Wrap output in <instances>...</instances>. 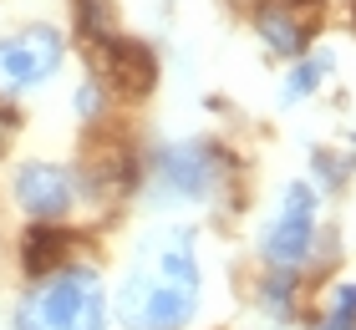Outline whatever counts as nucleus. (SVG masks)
I'll return each mask as SVG.
<instances>
[{
    "label": "nucleus",
    "mask_w": 356,
    "mask_h": 330,
    "mask_svg": "<svg viewBox=\"0 0 356 330\" xmlns=\"http://www.w3.org/2000/svg\"><path fill=\"white\" fill-rule=\"evenodd\" d=\"M122 330H184L199 310V244L193 229H158L138 244L118 295Z\"/></svg>",
    "instance_id": "nucleus-1"
},
{
    "label": "nucleus",
    "mask_w": 356,
    "mask_h": 330,
    "mask_svg": "<svg viewBox=\"0 0 356 330\" xmlns=\"http://www.w3.org/2000/svg\"><path fill=\"white\" fill-rule=\"evenodd\" d=\"M107 295L87 264H67L15 305V330H102Z\"/></svg>",
    "instance_id": "nucleus-2"
},
{
    "label": "nucleus",
    "mask_w": 356,
    "mask_h": 330,
    "mask_svg": "<svg viewBox=\"0 0 356 330\" xmlns=\"http://www.w3.org/2000/svg\"><path fill=\"white\" fill-rule=\"evenodd\" d=\"M229 158L214 142H163L148 158V198L153 204H204L224 183Z\"/></svg>",
    "instance_id": "nucleus-3"
},
{
    "label": "nucleus",
    "mask_w": 356,
    "mask_h": 330,
    "mask_svg": "<svg viewBox=\"0 0 356 330\" xmlns=\"http://www.w3.org/2000/svg\"><path fill=\"white\" fill-rule=\"evenodd\" d=\"M61 56H67V41L56 26H21L0 36V92H31L51 81Z\"/></svg>",
    "instance_id": "nucleus-4"
},
{
    "label": "nucleus",
    "mask_w": 356,
    "mask_h": 330,
    "mask_svg": "<svg viewBox=\"0 0 356 330\" xmlns=\"http://www.w3.org/2000/svg\"><path fill=\"white\" fill-rule=\"evenodd\" d=\"M311 239H316V193H311V183H285L280 204L265 219L260 249H265V259L290 270V264H300L311 254Z\"/></svg>",
    "instance_id": "nucleus-5"
},
{
    "label": "nucleus",
    "mask_w": 356,
    "mask_h": 330,
    "mask_svg": "<svg viewBox=\"0 0 356 330\" xmlns=\"http://www.w3.org/2000/svg\"><path fill=\"white\" fill-rule=\"evenodd\" d=\"M97 61H102V76L122 97H148L153 81H158V56H153V46L138 41V36H118V31H112L107 41H97Z\"/></svg>",
    "instance_id": "nucleus-6"
},
{
    "label": "nucleus",
    "mask_w": 356,
    "mask_h": 330,
    "mask_svg": "<svg viewBox=\"0 0 356 330\" xmlns=\"http://www.w3.org/2000/svg\"><path fill=\"white\" fill-rule=\"evenodd\" d=\"M254 26H260V41L275 56H300L321 31V6L316 0H270V6H260Z\"/></svg>",
    "instance_id": "nucleus-7"
},
{
    "label": "nucleus",
    "mask_w": 356,
    "mask_h": 330,
    "mask_svg": "<svg viewBox=\"0 0 356 330\" xmlns=\"http://www.w3.org/2000/svg\"><path fill=\"white\" fill-rule=\"evenodd\" d=\"M15 204L36 219H61L76 204V173L61 163H26L15 168Z\"/></svg>",
    "instance_id": "nucleus-8"
},
{
    "label": "nucleus",
    "mask_w": 356,
    "mask_h": 330,
    "mask_svg": "<svg viewBox=\"0 0 356 330\" xmlns=\"http://www.w3.org/2000/svg\"><path fill=\"white\" fill-rule=\"evenodd\" d=\"M67 244L72 234L67 229H26V249H21V264H26V274H51V270H67Z\"/></svg>",
    "instance_id": "nucleus-9"
},
{
    "label": "nucleus",
    "mask_w": 356,
    "mask_h": 330,
    "mask_svg": "<svg viewBox=\"0 0 356 330\" xmlns=\"http://www.w3.org/2000/svg\"><path fill=\"white\" fill-rule=\"evenodd\" d=\"M311 330H356V285H336L326 315H321Z\"/></svg>",
    "instance_id": "nucleus-10"
},
{
    "label": "nucleus",
    "mask_w": 356,
    "mask_h": 330,
    "mask_svg": "<svg viewBox=\"0 0 356 330\" xmlns=\"http://www.w3.org/2000/svg\"><path fill=\"white\" fill-rule=\"evenodd\" d=\"M326 72H331V56H311V61H300L296 72H290V81H285V102H300V97H311L321 81H326Z\"/></svg>",
    "instance_id": "nucleus-11"
},
{
    "label": "nucleus",
    "mask_w": 356,
    "mask_h": 330,
    "mask_svg": "<svg viewBox=\"0 0 356 330\" xmlns=\"http://www.w3.org/2000/svg\"><path fill=\"white\" fill-rule=\"evenodd\" d=\"M76 26H82V36L97 46L112 36V21H107V0H76Z\"/></svg>",
    "instance_id": "nucleus-12"
},
{
    "label": "nucleus",
    "mask_w": 356,
    "mask_h": 330,
    "mask_svg": "<svg viewBox=\"0 0 356 330\" xmlns=\"http://www.w3.org/2000/svg\"><path fill=\"white\" fill-rule=\"evenodd\" d=\"M290 290H296V274H290V270H275L265 279V310H270L275 320L290 315Z\"/></svg>",
    "instance_id": "nucleus-13"
},
{
    "label": "nucleus",
    "mask_w": 356,
    "mask_h": 330,
    "mask_svg": "<svg viewBox=\"0 0 356 330\" xmlns=\"http://www.w3.org/2000/svg\"><path fill=\"white\" fill-rule=\"evenodd\" d=\"M76 112H82V117H97V112H102V92H97L92 81L76 92Z\"/></svg>",
    "instance_id": "nucleus-14"
}]
</instances>
